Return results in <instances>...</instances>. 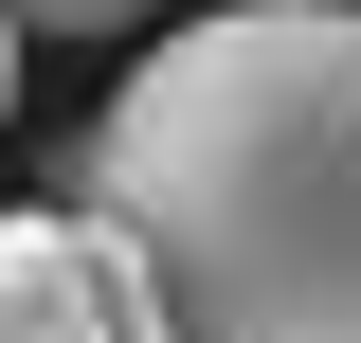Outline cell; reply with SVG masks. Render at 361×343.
<instances>
[{
	"label": "cell",
	"instance_id": "obj_4",
	"mask_svg": "<svg viewBox=\"0 0 361 343\" xmlns=\"http://www.w3.org/2000/svg\"><path fill=\"white\" fill-rule=\"evenodd\" d=\"M0 109H18V0H0Z\"/></svg>",
	"mask_w": 361,
	"mask_h": 343
},
{
	"label": "cell",
	"instance_id": "obj_2",
	"mask_svg": "<svg viewBox=\"0 0 361 343\" xmlns=\"http://www.w3.org/2000/svg\"><path fill=\"white\" fill-rule=\"evenodd\" d=\"M0 343H180V325H163V271L90 199H54V217H0Z\"/></svg>",
	"mask_w": 361,
	"mask_h": 343
},
{
	"label": "cell",
	"instance_id": "obj_1",
	"mask_svg": "<svg viewBox=\"0 0 361 343\" xmlns=\"http://www.w3.org/2000/svg\"><path fill=\"white\" fill-rule=\"evenodd\" d=\"M73 199L163 271L180 343H361V0H217L73 127Z\"/></svg>",
	"mask_w": 361,
	"mask_h": 343
},
{
	"label": "cell",
	"instance_id": "obj_3",
	"mask_svg": "<svg viewBox=\"0 0 361 343\" xmlns=\"http://www.w3.org/2000/svg\"><path fill=\"white\" fill-rule=\"evenodd\" d=\"M127 18H163V0H18V37H127Z\"/></svg>",
	"mask_w": 361,
	"mask_h": 343
}]
</instances>
